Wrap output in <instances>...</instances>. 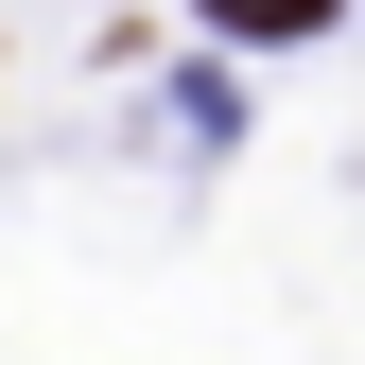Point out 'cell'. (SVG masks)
Returning a JSON list of instances; mask_svg holds the SVG:
<instances>
[{"label": "cell", "instance_id": "6da1fadb", "mask_svg": "<svg viewBox=\"0 0 365 365\" xmlns=\"http://www.w3.org/2000/svg\"><path fill=\"white\" fill-rule=\"evenodd\" d=\"M226 35H331V0H209Z\"/></svg>", "mask_w": 365, "mask_h": 365}]
</instances>
